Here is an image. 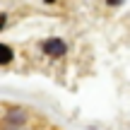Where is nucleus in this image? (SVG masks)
Masks as SVG:
<instances>
[{"label": "nucleus", "instance_id": "obj_3", "mask_svg": "<svg viewBox=\"0 0 130 130\" xmlns=\"http://www.w3.org/2000/svg\"><path fill=\"white\" fill-rule=\"evenodd\" d=\"M3 24H5V14H0V29H3Z\"/></svg>", "mask_w": 130, "mask_h": 130}, {"label": "nucleus", "instance_id": "obj_2", "mask_svg": "<svg viewBox=\"0 0 130 130\" xmlns=\"http://www.w3.org/2000/svg\"><path fill=\"white\" fill-rule=\"evenodd\" d=\"M10 58H12V48L5 46V43H0V65L10 63Z\"/></svg>", "mask_w": 130, "mask_h": 130}, {"label": "nucleus", "instance_id": "obj_1", "mask_svg": "<svg viewBox=\"0 0 130 130\" xmlns=\"http://www.w3.org/2000/svg\"><path fill=\"white\" fill-rule=\"evenodd\" d=\"M43 51H46L48 56H53V58L63 56V53H65V43L60 41V39H48V41L43 43Z\"/></svg>", "mask_w": 130, "mask_h": 130}]
</instances>
